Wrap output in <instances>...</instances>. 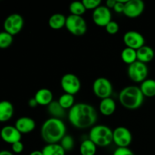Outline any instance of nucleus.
Segmentation results:
<instances>
[{
	"mask_svg": "<svg viewBox=\"0 0 155 155\" xmlns=\"http://www.w3.org/2000/svg\"><path fill=\"white\" fill-rule=\"evenodd\" d=\"M68 117L71 125L75 128L85 130L95 126L98 119V114L91 104L79 102L70 109Z\"/></svg>",
	"mask_w": 155,
	"mask_h": 155,
	"instance_id": "1",
	"label": "nucleus"
},
{
	"mask_svg": "<svg viewBox=\"0 0 155 155\" xmlns=\"http://www.w3.org/2000/svg\"><path fill=\"white\" fill-rule=\"evenodd\" d=\"M66 126L61 119L50 117L42 124L40 134L46 144H56L61 142L66 135Z\"/></svg>",
	"mask_w": 155,
	"mask_h": 155,
	"instance_id": "2",
	"label": "nucleus"
},
{
	"mask_svg": "<svg viewBox=\"0 0 155 155\" xmlns=\"http://www.w3.org/2000/svg\"><path fill=\"white\" fill-rule=\"evenodd\" d=\"M145 96L140 88L136 86H128L120 92L119 101L125 108L136 110L142 105Z\"/></svg>",
	"mask_w": 155,
	"mask_h": 155,
	"instance_id": "3",
	"label": "nucleus"
},
{
	"mask_svg": "<svg viewBox=\"0 0 155 155\" xmlns=\"http://www.w3.org/2000/svg\"><path fill=\"white\" fill-rule=\"evenodd\" d=\"M89 139L97 147H107L113 142V130L105 125H95L91 128Z\"/></svg>",
	"mask_w": 155,
	"mask_h": 155,
	"instance_id": "4",
	"label": "nucleus"
},
{
	"mask_svg": "<svg viewBox=\"0 0 155 155\" xmlns=\"http://www.w3.org/2000/svg\"><path fill=\"white\" fill-rule=\"evenodd\" d=\"M65 27L69 33L77 36H83L87 31V24L83 16L68 15L67 17Z\"/></svg>",
	"mask_w": 155,
	"mask_h": 155,
	"instance_id": "5",
	"label": "nucleus"
},
{
	"mask_svg": "<svg viewBox=\"0 0 155 155\" xmlns=\"http://www.w3.org/2000/svg\"><path fill=\"white\" fill-rule=\"evenodd\" d=\"M92 91L95 96L101 100L110 98L113 92V85L106 77H98L93 82Z\"/></svg>",
	"mask_w": 155,
	"mask_h": 155,
	"instance_id": "6",
	"label": "nucleus"
},
{
	"mask_svg": "<svg viewBox=\"0 0 155 155\" xmlns=\"http://www.w3.org/2000/svg\"><path fill=\"white\" fill-rule=\"evenodd\" d=\"M127 74L132 81L134 83H142L148 77V68L146 64L136 61L130 64L127 68Z\"/></svg>",
	"mask_w": 155,
	"mask_h": 155,
	"instance_id": "7",
	"label": "nucleus"
},
{
	"mask_svg": "<svg viewBox=\"0 0 155 155\" xmlns=\"http://www.w3.org/2000/svg\"><path fill=\"white\" fill-rule=\"evenodd\" d=\"M61 86L64 93L76 95L81 89V82L80 78L72 73L65 74L61 79Z\"/></svg>",
	"mask_w": 155,
	"mask_h": 155,
	"instance_id": "8",
	"label": "nucleus"
},
{
	"mask_svg": "<svg viewBox=\"0 0 155 155\" xmlns=\"http://www.w3.org/2000/svg\"><path fill=\"white\" fill-rule=\"evenodd\" d=\"M24 25V18L20 14L13 13L5 18L3 27L5 31L10 33L12 36H15L22 30Z\"/></svg>",
	"mask_w": 155,
	"mask_h": 155,
	"instance_id": "9",
	"label": "nucleus"
},
{
	"mask_svg": "<svg viewBox=\"0 0 155 155\" xmlns=\"http://www.w3.org/2000/svg\"><path fill=\"white\" fill-rule=\"evenodd\" d=\"M133 142V135L125 127H117L113 130V142L117 148H129Z\"/></svg>",
	"mask_w": 155,
	"mask_h": 155,
	"instance_id": "10",
	"label": "nucleus"
},
{
	"mask_svg": "<svg viewBox=\"0 0 155 155\" xmlns=\"http://www.w3.org/2000/svg\"><path fill=\"white\" fill-rule=\"evenodd\" d=\"M123 41L126 47L138 50L145 45V39L143 35L136 30H129L124 33Z\"/></svg>",
	"mask_w": 155,
	"mask_h": 155,
	"instance_id": "11",
	"label": "nucleus"
},
{
	"mask_svg": "<svg viewBox=\"0 0 155 155\" xmlns=\"http://www.w3.org/2000/svg\"><path fill=\"white\" fill-rule=\"evenodd\" d=\"M92 17L94 24L98 27H105L106 25L112 21L110 9L102 5L93 11Z\"/></svg>",
	"mask_w": 155,
	"mask_h": 155,
	"instance_id": "12",
	"label": "nucleus"
},
{
	"mask_svg": "<svg viewBox=\"0 0 155 155\" xmlns=\"http://www.w3.org/2000/svg\"><path fill=\"white\" fill-rule=\"evenodd\" d=\"M145 8V2L142 0H127L124 15L130 18H138L143 13Z\"/></svg>",
	"mask_w": 155,
	"mask_h": 155,
	"instance_id": "13",
	"label": "nucleus"
},
{
	"mask_svg": "<svg viewBox=\"0 0 155 155\" xmlns=\"http://www.w3.org/2000/svg\"><path fill=\"white\" fill-rule=\"evenodd\" d=\"M21 133L15 126L8 125L3 127L0 131L1 139L6 143L12 145L17 142L21 141Z\"/></svg>",
	"mask_w": 155,
	"mask_h": 155,
	"instance_id": "14",
	"label": "nucleus"
},
{
	"mask_svg": "<svg viewBox=\"0 0 155 155\" xmlns=\"http://www.w3.org/2000/svg\"><path fill=\"white\" fill-rule=\"evenodd\" d=\"M15 127L18 129L21 134H27L34 130L36 127V122L31 117H21L17 120Z\"/></svg>",
	"mask_w": 155,
	"mask_h": 155,
	"instance_id": "15",
	"label": "nucleus"
},
{
	"mask_svg": "<svg viewBox=\"0 0 155 155\" xmlns=\"http://www.w3.org/2000/svg\"><path fill=\"white\" fill-rule=\"evenodd\" d=\"M34 98L37 101L38 105L48 106L53 100V93L47 88H42L37 90L34 95Z\"/></svg>",
	"mask_w": 155,
	"mask_h": 155,
	"instance_id": "16",
	"label": "nucleus"
},
{
	"mask_svg": "<svg viewBox=\"0 0 155 155\" xmlns=\"http://www.w3.org/2000/svg\"><path fill=\"white\" fill-rule=\"evenodd\" d=\"M117 104L112 98H107L101 99L98 105L100 113L106 117L111 116L116 110Z\"/></svg>",
	"mask_w": 155,
	"mask_h": 155,
	"instance_id": "17",
	"label": "nucleus"
},
{
	"mask_svg": "<svg viewBox=\"0 0 155 155\" xmlns=\"http://www.w3.org/2000/svg\"><path fill=\"white\" fill-rule=\"evenodd\" d=\"M136 54H137V61L146 64L154 58L155 55L154 49L151 46L146 45L136 50Z\"/></svg>",
	"mask_w": 155,
	"mask_h": 155,
	"instance_id": "18",
	"label": "nucleus"
},
{
	"mask_svg": "<svg viewBox=\"0 0 155 155\" xmlns=\"http://www.w3.org/2000/svg\"><path fill=\"white\" fill-rule=\"evenodd\" d=\"M14 111L15 109L12 102L6 100L0 101V122H7L12 119Z\"/></svg>",
	"mask_w": 155,
	"mask_h": 155,
	"instance_id": "19",
	"label": "nucleus"
},
{
	"mask_svg": "<svg viewBox=\"0 0 155 155\" xmlns=\"http://www.w3.org/2000/svg\"><path fill=\"white\" fill-rule=\"evenodd\" d=\"M67 17L63 14L55 13L51 15L48 19V26L53 30H60L65 27Z\"/></svg>",
	"mask_w": 155,
	"mask_h": 155,
	"instance_id": "20",
	"label": "nucleus"
},
{
	"mask_svg": "<svg viewBox=\"0 0 155 155\" xmlns=\"http://www.w3.org/2000/svg\"><path fill=\"white\" fill-rule=\"evenodd\" d=\"M141 91L145 97L152 98L155 96V80L154 79H148L141 83Z\"/></svg>",
	"mask_w": 155,
	"mask_h": 155,
	"instance_id": "21",
	"label": "nucleus"
},
{
	"mask_svg": "<svg viewBox=\"0 0 155 155\" xmlns=\"http://www.w3.org/2000/svg\"><path fill=\"white\" fill-rule=\"evenodd\" d=\"M48 112L51 115V117L58 118V119H61L65 115V110L58 101H52L48 106Z\"/></svg>",
	"mask_w": 155,
	"mask_h": 155,
	"instance_id": "22",
	"label": "nucleus"
},
{
	"mask_svg": "<svg viewBox=\"0 0 155 155\" xmlns=\"http://www.w3.org/2000/svg\"><path fill=\"white\" fill-rule=\"evenodd\" d=\"M97 146L89 139L83 140L80 146V153L81 155H95Z\"/></svg>",
	"mask_w": 155,
	"mask_h": 155,
	"instance_id": "23",
	"label": "nucleus"
},
{
	"mask_svg": "<svg viewBox=\"0 0 155 155\" xmlns=\"http://www.w3.org/2000/svg\"><path fill=\"white\" fill-rule=\"evenodd\" d=\"M42 152L43 155H65L66 154V151L59 143L46 144L42 148Z\"/></svg>",
	"mask_w": 155,
	"mask_h": 155,
	"instance_id": "24",
	"label": "nucleus"
},
{
	"mask_svg": "<svg viewBox=\"0 0 155 155\" xmlns=\"http://www.w3.org/2000/svg\"><path fill=\"white\" fill-rule=\"evenodd\" d=\"M120 56L123 61L128 65L132 64L137 61L136 50L128 48V47H126L122 50Z\"/></svg>",
	"mask_w": 155,
	"mask_h": 155,
	"instance_id": "25",
	"label": "nucleus"
},
{
	"mask_svg": "<svg viewBox=\"0 0 155 155\" xmlns=\"http://www.w3.org/2000/svg\"><path fill=\"white\" fill-rule=\"evenodd\" d=\"M60 105L63 107L64 110H70L73 106L75 104V98L74 95H71V94L64 93L59 97L58 100Z\"/></svg>",
	"mask_w": 155,
	"mask_h": 155,
	"instance_id": "26",
	"label": "nucleus"
},
{
	"mask_svg": "<svg viewBox=\"0 0 155 155\" xmlns=\"http://www.w3.org/2000/svg\"><path fill=\"white\" fill-rule=\"evenodd\" d=\"M69 11L71 12V15H77V16H83L86 12V9L85 8L82 1H74L70 4Z\"/></svg>",
	"mask_w": 155,
	"mask_h": 155,
	"instance_id": "27",
	"label": "nucleus"
},
{
	"mask_svg": "<svg viewBox=\"0 0 155 155\" xmlns=\"http://www.w3.org/2000/svg\"><path fill=\"white\" fill-rule=\"evenodd\" d=\"M13 36L4 31L0 32V48L4 49L10 46L13 42Z\"/></svg>",
	"mask_w": 155,
	"mask_h": 155,
	"instance_id": "28",
	"label": "nucleus"
},
{
	"mask_svg": "<svg viewBox=\"0 0 155 155\" xmlns=\"http://www.w3.org/2000/svg\"><path fill=\"white\" fill-rule=\"evenodd\" d=\"M61 145L62 148H64L65 151H70L74 148V145H75V142H74V138L72 137L70 135H65L64 136L63 139L61 140V142H59Z\"/></svg>",
	"mask_w": 155,
	"mask_h": 155,
	"instance_id": "29",
	"label": "nucleus"
},
{
	"mask_svg": "<svg viewBox=\"0 0 155 155\" xmlns=\"http://www.w3.org/2000/svg\"><path fill=\"white\" fill-rule=\"evenodd\" d=\"M82 2L86 10L94 11L101 5V0H83Z\"/></svg>",
	"mask_w": 155,
	"mask_h": 155,
	"instance_id": "30",
	"label": "nucleus"
},
{
	"mask_svg": "<svg viewBox=\"0 0 155 155\" xmlns=\"http://www.w3.org/2000/svg\"><path fill=\"white\" fill-rule=\"evenodd\" d=\"M104 28H105L106 32H107V33L114 35L118 33V31H119L120 30V26L117 22L111 21L110 23H108V24L106 25V27H104Z\"/></svg>",
	"mask_w": 155,
	"mask_h": 155,
	"instance_id": "31",
	"label": "nucleus"
},
{
	"mask_svg": "<svg viewBox=\"0 0 155 155\" xmlns=\"http://www.w3.org/2000/svg\"><path fill=\"white\" fill-rule=\"evenodd\" d=\"M127 0H117L116 4L113 8L114 12L118 14H124L125 4L127 3Z\"/></svg>",
	"mask_w": 155,
	"mask_h": 155,
	"instance_id": "32",
	"label": "nucleus"
},
{
	"mask_svg": "<svg viewBox=\"0 0 155 155\" xmlns=\"http://www.w3.org/2000/svg\"><path fill=\"white\" fill-rule=\"evenodd\" d=\"M113 155H135L133 151L129 148H117Z\"/></svg>",
	"mask_w": 155,
	"mask_h": 155,
	"instance_id": "33",
	"label": "nucleus"
},
{
	"mask_svg": "<svg viewBox=\"0 0 155 155\" xmlns=\"http://www.w3.org/2000/svg\"><path fill=\"white\" fill-rule=\"evenodd\" d=\"M24 149V145L21 141L17 142L12 145V150L15 154H21L23 152Z\"/></svg>",
	"mask_w": 155,
	"mask_h": 155,
	"instance_id": "34",
	"label": "nucleus"
},
{
	"mask_svg": "<svg viewBox=\"0 0 155 155\" xmlns=\"http://www.w3.org/2000/svg\"><path fill=\"white\" fill-rule=\"evenodd\" d=\"M116 2L117 0H107L105 2V6L108 8L109 9L114 8L115 4H116Z\"/></svg>",
	"mask_w": 155,
	"mask_h": 155,
	"instance_id": "35",
	"label": "nucleus"
},
{
	"mask_svg": "<svg viewBox=\"0 0 155 155\" xmlns=\"http://www.w3.org/2000/svg\"><path fill=\"white\" fill-rule=\"evenodd\" d=\"M28 105L30 106V107H36V106L38 105L37 101H36V99L34 98V97L32 98H30V100L28 101Z\"/></svg>",
	"mask_w": 155,
	"mask_h": 155,
	"instance_id": "36",
	"label": "nucleus"
},
{
	"mask_svg": "<svg viewBox=\"0 0 155 155\" xmlns=\"http://www.w3.org/2000/svg\"><path fill=\"white\" fill-rule=\"evenodd\" d=\"M0 155H14L13 153L11 151H7V150H3V151H0Z\"/></svg>",
	"mask_w": 155,
	"mask_h": 155,
	"instance_id": "37",
	"label": "nucleus"
},
{
	"mask_svg": "<svg viewBox=\"0 0 155 155\" xmlns=\"http://www.w3.org/2000/svg\"><path fill=\"white\" fill-rule=\"evenodd\" d=\"M29 155H43L42 151H39V150H35L33 151Z\"/></svg>",
	"mask_w": 155,
	"mask_h": 155,
	"instance_id": "38",
	"label": "nucleus"
}]
</instances>
